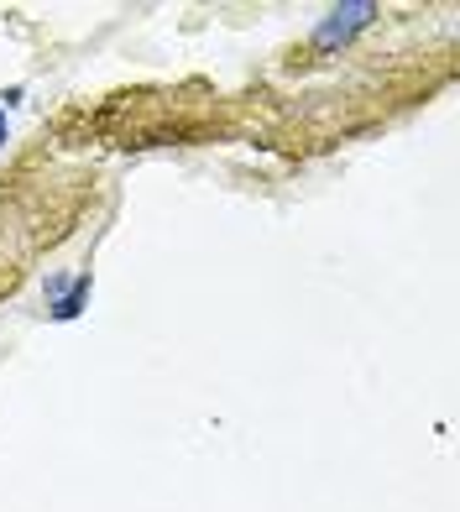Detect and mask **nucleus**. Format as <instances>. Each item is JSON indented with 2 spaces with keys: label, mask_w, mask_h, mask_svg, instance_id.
Returning <instances> with one entry per match:
<instances>
[{
  "label": "nucleus",
  "mask_w": 460,
  "mask_h": 512,
  "mask_svg": "<svg viewBox=\"0 0 460 512\" xmlns=\"http://www.w3.org/2000/svg\"><path fill=\"white\" fill-rule=\"evenodd\" d=\"M89 288H95L89 277H79V283H68V293H63L58 304H53V319H58V324L79 319V314H84V304H89Z\"/></svg>",
  "instance_id": "2"
},
{
  "label": "nucleus",
  "mask_w": 460,
  "mask_h": 512,
  "mask_svg": "<svg viewBox=\"0 0 460 512\" xmlns=\"http://www.w3.org/2000/svg\"><path fill=\"white\" fill-rule=\"evenodd\" d=\"M0 147H6V110H0Z\"/></svg>",
  "instance_id": "3"
},
{
  "label": "nucleus",
  "mask_w": 460,
  "mask_h": 512,
  "mask_svg": "<svg viewBox=\"0 0 460 512\" xmlns=\"http://www.w3.org/2000/svg\"><path fill=\"white\" fill-rule=\"evenodd\" d=\"M372 16H377L372 0H345V6H330L325 21L314 27V42H319V48H340V42H351L361 27H372Z\"/></svg>",
  "instance_id": "1"
}]
</instances>
